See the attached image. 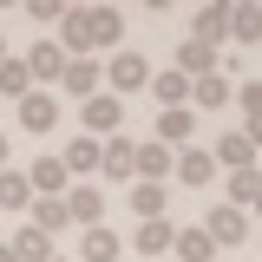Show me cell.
Returning a JSON list of instances; mask_svg holds the SVG:
<instances>
[{
    "mask_svg": "<svg viewBox=\"0 0 262 262\" xmlns=\"http://www.w3.org/2000/svg\"><path fill=\"white\" fill-rule=\"evenodd\" d=\"M118 39H125V20H118V7H66L59 13V46L66 59H92L98 46H112L118 53Z\"/></svg>",
    "mask_w": 262,
    "mask_h": 262,
    "instance_id": "cell-1",
    "label": "cell"
},
{
    "mask_svg": "<svg viewBox=\"0 0 262 262\" xmlns=\"http://www.w3.org/2000/svg\"><path fill=\"white\" fill-rule=\"evenodd\" d=\"M98 79L112 85V98H118V92H144V85H151V59H144L138 46H118V53H112V66H105Z\"/></svg>",
    "mask_w": 262,
    "mask_h": 262,
    "instance_id": "cell-2",
    "label": "cell"
},
{
    "mask_svg": "<svg viewBox=\"0 0 262 262\" xmlns=\"http://www.w3.org/2000/svg\"><path fill=\"white\" fill-rule=\"evenodd\" d=\"M66 223L72 229H98L105 223V190L98 184H66Z\"/></svg>",
    "mask_w": 262,
    "mask_h": 262,
    "instance_id": "cell-3",
    "label": "cell"
},
{
    "mask_svg": "<svg viewBox=\"0 0 262 262\" xmlns=\"http://www.w3.org/2000/svg\"><path fill=\"white\" fill-rule=\"evenodd\" d=\"M203 236H210L216 249H236V243H249V210H229V203H216V210L203 216Z\"/></svg>",
    "mask_w": 262,
    "mask_h": 262,
    "instance_id": "cell-4",
    "label": "cell"
},
{
    "mask_svg": "<svg viewBox=\"0 0 262 262\" xmlns=\"http://www.w3.org/2000/svg\"><path fill=\"white\" fill-rule=\"evenodd\" d=\"M85 138H118V118H125V98H112V92H92L85 105Z\"/></svg>",
    "mask_w": 262,
    "mask_h": 262,
    "instance_id": "cell-5",
    "label": "cell"
},
{
    "mask_svg": "<svg viewBox=\"0 0 262 262\" xmlns=\"http://www.w3.org/2000/svg\"><path fill=\"white\" fill-rule=\"evenodd\" d=\"M210 164H229V170H256V138L249 131H223L210 144Z\"/></svg>",
    "mask_w": 262,
    "mask_h": 262,
    "instance_id": "cell-6",
    "label": "cell"
},
{
    "mask_svg": "<svg viewBox=\"0 0 262 262\" xmlns=\"http://www.w3.org/2000/svg\"><path fill=\"white\" fill-rule=\"evenodd\" d=\"M131 177H138V184H164V177H170V151H164L158 138H151V144H131Z\"/></svg>",
    "mask_w": 262,
    "mask_h": 262,
    "instance_id": "cell-7",
    "label": "cell"
},
{
    "mask_svg": "<svg viewBox=\"0 0 262 262\" xmlns=\"http://www.w3.org/2000/svg\"><path fill=\"white\" fill-rule=\"evenodd\" d=\"M20 66H27L33 92H39L46 79H59V72H66V53H59V46H53V39H39V46H33V53H27V59H20Z\"/></svg>",
    "mask_w": 262,
    "mask_h": 262,
    "instance_id": "cell-8",
    "label": "cell"
},
{
    "mask_svg": "<svg viewBox=\"0 0 262 262\" xmlns=\"http://www.w3.org/2000/svg\"><path fill=\"white\" fill-rule=\"evenodd\" d=\"M229 98H236V85H229L223 72H203V79H190V112L203 105V112H223Z\"/></svg>",
    "mask_w": 262,
    "mask_h": 262,
    "instance_id": "cell-9",
    "label": "cell"
},
{
    "mask_svg": "<svg viewBox=\"0 0 262 262\" xmlns=\"http://www.w3.org/2000/svg\"><path fill=\"white\" fill-rule=\"evenodd\" d=\"M27 190L33 196H66V164L46 151V158H33V170H27Z\"/></svg>",
    "mask_w": 262,
    "mask_h": 262,
    "instance_id": "cell-10",
    "label": "cell"
},
{
    "mask_svg": "<svg viewBox=\"0 0 262 262\" xmlns=\"http://www.w3.org/2000/svg\"><path fill=\"white\" fill-rule=\"evenodd\" d=\"M79 256H85V262H118V256H125V243H118V229H112V223H98V229L79 236Z\"/></svg>",
    "mask_w": 262,
    "mask_h": 262,
    "instance_id": "cell-11",
    "label": "cell"
},
{
    "mask_svg": "<svg viewBox=\"0 0 262 262\" xmlns=\"http://www.w3.org/2000/svg\"><path fill=\"white\" fill-rule=\"evenodd\" d=\"M20 125H27V131H53V125H59V98H53V92H27V98H20Z\"/></svg>",
    "mask_w": 262,
    "mask_h": 262,
    "instance_id": "cell-12",
    "label": "cell"
},
{
    "mask_svg": "<svg viewBox=\"0 0 262 262\" xmlns=\"http://www.w3.org/2000/svg\"><path fill=\"white\" fill-rule=\"evenodd\" d=\"M190 131H196V112H190V105L158 112V144H164V151H170V144H190Z\"/></svg>",
    "mask_w": 262,
    "mask_h": 262,
    "instance_id": "cell-13",
    "label": "cell"
},
{
    "mask_svg": "<svg viewBox=\"0 0 262 262\" xmlns=\"http://www.w3.org/2000/svg\"><path fill=\"white\" fill-rule=\"evenodd\" d=\"M98 170L112 184H125L131 177V138H98Z\"/></svg>",
    "mask_w": 262,
    "mask_h": 262,
    "instance_id": "cell-14",
    "label": "cell"
},
{
    "mask_svg": "<svg viewBox=\"0 0 262 262\" xmlns=\"http://www.w3.org/2000/svg\"><path fill=\"white\" fill-rule=\"evenodd\" d=\"M170 170H177V184H210L216 177V164H210V151H170Z\"/></svg>",
    "mask_w": 262,
    "mask_h": 262,
    "instance_id": "cell-15",
    "label": "cell"
},
{
    "mask_svg": "<svg viewBox=\"0 0 262 262\" xmlns=\"http://www.w3.org/2000/svg\"><path fill=\"white\" fill-rule=\"evenodd\" d=\"M170 72H184V79H203V72H216V46H203V39H184Z\"/></svg>",
    "mask_w": 262,
    "mask_h": 262,
    "instance_id": "cell-16",
    "label": "cell"
},
{
    "mask_svg": "<svg viewBox=\"0 0 262 262\" xmlns=\"http://www.w3.org/2000/svg\"><path fill=\"white\" fill-rule=\"evenodd\" d=\"M144 92L158 98V112H170V105H190V79H184V72H151Z\"/></svg>",
    "mask_w": 262,
    "mask_h": 262,
    "instance_id": "cell-17",
    "label": "cell"
},
{
    "mask_svg": "<svg viewBox=\"0 0 262 262\" xmlns=\"http://www.w3.org/2000/svg\"><path fill=\"white\" fill-rule=\"evenodd\" d=\"M7 249H13L20 262H53V236H46V229H33V223H20Z\"/></svg>",
    "mask_w": 262,
    "mask_h": 262,
    "instance_id": "cell-18",
    "label": "cell"
},
{
    "mask_svg": "<svg viewBox=\"0 0 262 262\" xmlns=\"http://www.w3.org/2000/svg\"><path fill=\"white\" fill-rule=\"evenodd\" d=\"M59 79H66V92L79 98V105H85V98L105 85V79H98V59H66V72H59Z\"/></svg>",
    "mask_w": 262,
    "mask_h": 262,
    "instance_id": "cell-19",
    "label": "cell"
},
{
    "mask_svg": "<svg viewBox=\"0 0 262 262\" xmlns=\"http://www.w3.org/2000/svg\"><path fill=\"white\" fill-rule=\"evenodd\" d=\"M170 249H177V262H216V243H210L203 229H177Z\"/></svg>",
    "mask_w": 262,
    "mask_h": 262,
    "instance_id": "cell-20",
    "label": "cell"
},
{
    "mask_svg": "<svg viewBox=\"0 0 262 262\" xmlns=\"http://www.w3.org/2000/svg\"><path fill=\"white\" fill-rule=\"evenodd\" d=\"M66 177H85V170H98V138H85V131H79V138H72V144H66Z\"/></svg>",
    "mask_w": 262,
    "mask_h": 262,
    "instance_id": "cell-21",
    "label": "cell"
},
{
    "mask_svg": "<svg viewBox=\"0 0 262 262\" xmlns=\"http://www.w3.org/2000/svg\"><path fill=\"white\" fill-rule=\"evenodd\" d=\"M0 210H33V190H27V170H0Z\"/></svg>",
    "mask_w": 262,
    "mask_h": 262,
    "instance_id": "cell-22",
    "label": "cell"
},
{
    "mask_svg": "<svg viewBox=\"0 0 262 262\" xmlns=\"http://www.w3.org/2000/svg\"><path fill=\"white\" fill-rule=\"evenodd\" d=\"M33 229H46V236L72 229V223H66V196H33Z\"/></svg>",
    "mask_w": 262,
    "mask_h": 262,
    "instance_id": "cell-23",
    "label": "cell"
},
{
    "mask_svg": "<svg viewBox=\"0 0 262 262\" xmlns=\"http://www.w3.org/2000/svg\"><path fill=\"white\" fill-rule=\"evenodd\" d=\"M170 236H177V229L164 223V216H158V223H138V236H131V249H138V256H164V249H170Z\"/></svg>",
    "mask_w": 262,
    "mask_h": 262,
    "instance_id": "cell-24",
    "label": "cell"
},
{
    "mask_svg": "<svg viewBox=\"0 0 262 262\" xmlns=\"http://www.w3.org/2000/svg\"><path fill=\"white\" fill-rule=\"evenodd\" d=\"M33 92V79H27V66L13 59V53H7V59H0V98H13V105H20V98Z\"/></svg>",
    "mask_w": 262,
    "mask_h": 262,
    "instance_id": "cell-25",
    "label": "cell"
},
{
    "mask_svg": "<svg viewBox=\"0 0 262 262\" xmlns=\"http://www.w3.org/2000/svg\"><path fill=\"white\" fill-rule=\"evenodd\" d=\"M131 216H138V223H158L164 216V184H138V190H131Z\"/></svg>",
    "mask_w": 262,
    "mask_h": 262,
    "instance_id": "cell-26",
    "label": "cell"
},
{
    "mask_svg": "<svg viewBox=\"0 0 262 262\" xmlns=\"http://www.w3.org/2000/svg\"><path fill=\"white\" fill-rule=\"evenodd\" d=\"M190 39H203V46L229 39V7H203V13H196V33H190Z\"/></svg>",
    "mask_w": 262,
    "mask_h": 262,
    "instance_id": "cell-27",
    "label": "cell"
},
{
    "mask_svg": "<svg viewBox=\"0 0 262 262\" xmlns=\"http://www.w3.org/2000/svg\"><path fill=\"white\" fill-rule=\"evenodd\" d=\"M229 33H236V39H256V33H262V13H256V7H229Z\"/></svg>",
    "mask_w": 262,
    "mask_h": 262,
    "instance_id": "cell-28",
    "label": "cell"
},
{
    "mask_svg": "<svg viewBox=\"0 0 262 262\" xmlns=\"http://www.w3.org/2000/svg\"><path fill=\"white\" fill-rule=\"evenodd\" d=\"M27 13H33V20H59L66 7H59V0H27Z\"/></svg>",
    "mask_w": 262,
    "mask_h": 262,
    "instance_id": "cell-29",
    "label": "cell"
},
{
    "mask_svg": "<svg viewBox=\"0 0 262 262\" xmlns=\"http://www.w3.org/2000/svg\"><path fill=\"white\" fill-rule=\"evenodd\" d=\"M0 262H20V256H13V249H7V243H0Z\"/></svg>",
    "mask_w": 262,
    "mask_h": 262,
    "instance_id": "cell-30",
    "label": "cell"
},
{
    "mask_svg": "<svg viewBox=\"0 0 262 262\" xmlns=\"http://www.w3.org/2000/svg\"><path fill=\"white\" fill-rule=\"evenodd\" d=\"M0 170H7V138H0Z\"/></svg>",
    "mask_w": 262,
    "mask_h": 262,
    "instance_id": "cell-31",
    "label": "cell"
},
{
    "mask_svg": "<svg viewBox=\"0 0 262 262\" xmlns=\"http://www.w3.org/2000/svg\"><path fill=\"white\" fill-rule=\"evenodd\" d=\"M0 59H7V39H0Z\"/></svg>",
    "mask_w": 262,
    "mask_h": 262,
    "instance_id": "cell-32",
    "label": "cell"
},
{
    "mask_svg": "<svg viewBox=\"0 0 262 262\" xmlns=\"http://www.w3.org/2000/svg\"><path fill=\"white\" fill-rule=\"evenodd\" d=\"M53 262H66V256H53Z\"/></svg>",
    "mask_w": 262,
    "mask_h": 262,
    "instance_id": "cell-33",
    "label": "cell"
}]
</instances>
